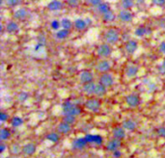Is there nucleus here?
Wrapping results in <instances>:
<instances>
[{"instance_id":"obj_46","label":"nucleus","mask_w":165,"mask_h":158,"mask_svg":"<svg viewBox=\"0 0 165 158\" xmlns=\"http://www.w3.org/2000/svg\"><path fill=\"white\" fill-rule=\"evenodd\" d=\"M113 156H114L115 158H119V157L121 156V152L119 151L118 149H117V150H115V151H114V153H113Z\"/></svg>"},{"instance_id":"obj_36","label":"nucleus","mask_w":165,"mask_h":158,"mask_svg":"<svg viewBox=\"0 0 165 158\" xmlns=\"http://www.w3.org/2000/svg\"><path fill=\"white\" fill-rule=\"evenodd\" d=\"M28 98H29V95L27 94V92H20V95H18V100L21 101V102L25 101V100H27Z\"/></svg>"},{"instance_id":"obj_3","label":"nucleus","mask_w":165,"mask_h":158,"mask_svg":"<svg viewBox=\"0 0 165 158\" xmlns=\"http://www.w3.org/2000/svg\"><path fill=\"white\" fill-rule=\"evenodd\" d=\"M97 53L101 58H108L112 54V48L109 44H102L98 47Z\"/></svg>"},{"instance_id":"obj_5","label":"nucleus","mask_w":165,"mask_h":158,"mask_svg":"<svg viewBox=\"0 0 165 158\" xmlns=\"http://www.w3.org/2000/svg\"><path fill=\"white\" fill-rule=\"evenodd\" d=\"M99 83L102 84L103 86H105L106 88H108L114 84V78L108 72L101 73V75L99 76Z\"/></svg>"},{"instance_id":"obj_27","label":"nucleus","mask_w":165,"mask_h":158,"mask_svg":"<svg viewBox=\"0 0 165 158\" xmlns=\"http://www.w3.org/2000/svg\"><path fill=\"white\" fill-rule=\"evenodd\" d=\"M74 27L77 30H83V29L86 28L87 22H86V20H84V19L78 18V19H76V20L74 21Z\"/></svg>"},{"instance_id":"obj_29","label":"nucleus","mask_w":165,"mask_h":158,"mask_svg":"<svg viewBox=\"0 0 165 158\" xmlns=\"http://www.w3.org/2000/svg\"><path fill=\"white\" fill-rule=\"evenodd\" d=\"M121 6L124 10H129L133 6V0H122Z\"/></svg>"},{"instance_id":"obj_26","label":"nucleus","mask_w":165,"mask_h":158,"mask_svg":"<svg viewBox=\"0 0 165 158\" xmlns=\"http://www.w3.org/2000/svg\"><path fill=\"white\" fill-rule=\"evenodd\" d=\"M69 35H70V31L68 29H60L56 32V38L59 39V40H64V39H66L69 37Z\"/></svg>"},{"instance_id":"obj_34","label":"nucleus","mask_w":165,"mask_h":158,"mask_svg":"<svg viewBox=\"0 0 165 158\" xmlns=\"http://www.w3.org/2000/svg\"><path fill=\"white\" fill-rule=\"evenodd\" d=\"M64 122L69 123V125H72L75 122V116L72 115H64Z\"/></svg>"},{"instance_id":"obj_11","label":"nucleus","mask_w":165,"mask_h":158,"mask_svg":"<svg viewBox=\"0 0 165 158\" xmlns=\"http://www.w3.org/2000/svg\"><path fill=\"white\" fill-rule=\"evenodd\" d=\"M138 71H139V68H138V67H137V66H135V65H128V67L126 68V69H125L126 75L128 77H129V78L136 76Z\"/></svg>"},{"instance_id":"obj_31","label":"nucleus","mask_w":165,"mask_h":158,"mask_svg":"<svg viewBox=\"0 0 165 158\" xmlns=\"http://www.w3.org/2000/svg\"><path fill=\"white\" fill-rule=\"evenodd\" d=\"M10 130L7 128H2L1 129V133H0V138H1V141H5L7 139H9L10 137Z\"/></svg>"},{"instance_id":"obj_18","label":"nucleus","mask_w":165,"mask_h":158,"mask_svg":"<svg viewBox=\"0 0 165 158\" xmlns=\"http://www.w3.org/2000/svg\"><path fill=\"white\" fill-rule=\"evenodd\" d=\"M85 139L88 143H95L97 145H101L102 143V138L99 135H86Z\"/></svg>"},{"instance_id":"obj_15","label":"nucleus","mask_w":165,"mask_h":158,"mask_svg":"<svg viewBox=\"0 0 165 158\" xmlns=\"http://www.w3.org/2000/svg\"><path fill=\"white\" fill-rule=\"evenodd\" d=\"M71 130H72L71 125H69V123L65 122L59 123L58 126H57V131L61 134H68Z\"/></svg>"},{"instance_id":"obj_43","label":"nucleus","mask_w":165,"mask_h":158,"mask_svg":"<svg viewBox=\"0 0 165 158\" xmlns=\"http://www.w3.org/2000/svg\"><path fill=\"white\" fill-rule=\"evenodd\" d=\"M6 119H8V115L4 113V112H1V113H0V121L3 122H5Z\"/></svg>"},{"instance_id":"obj_25","label":"nucleus","mask_w":165,"mask_h":158,"mask_svg":"<svg viewBox=\"0 0 165 158\" xmlns=\"http://www.w3.org/2000/svg\"><path fill=\"white\" fill-rule=\"evenodd\" d=\"M97 9H98V12H99V14L104 15L105 13H107V12L110 11V6H109V4L104 3V2H101V3L99 4V5L97 7Z\"/></svg>"},{"instance_id":"obj_4","label":"nucleus","mask_w":165,"mask_h":158,"mask_svg":"<svg viewBox=\"0 0 165 158\" xmlns=\"http://www.w3.org/2000/svg\"><path fill=\"white\" fill-rule=\"evenodd\" d=\"M85 107L88 110H90L92 112H98L101 109V101L96 98H90V99L86 100Z\"/></svg>"},{"instance_id":"obj_10","label":"nucleus","mask_w":165,"mask_h":158,"mask_svg":"<svg viewBox=\"0 0 165 158\" xmlns=\"http://www.w3.org/2000/svg\"><path fill=\"white\" fill-rule=\"evenodd\" d=\"M137 48H138V44L133 40L128 41L125 44V49L128 54H133L137 50Z\"/></svg>"},{"instance_id":"obj_49","label":"nucleus","mask_w":165,"mask_h":158,"mask_svg":"<svg viewBox=\"0 0 165 158\" xmlns=\"http://www.w3.org/2000/svg\"><path fill=\"white\" fill-rule=\"evenodd\" d=\"M7 158H9V157H7Z\"/></svg>"},{"instance_id":"obj_47","label":"nucleus","mask_w":165,"mask_h":158,"mask_svg":"<svg viewBox=\"0 0 165 158\" xmlns=\"http://www.w3.org/2000/svg\"><path fill=\"white\" fill-rule=\"evenodd\" d=\"M13 151H14V152L16 151V153L20 152V148H18V145H14V146H13Z\"/></svg>"},{"instance_id":"obj_41","label":"nucleus","mask_w":165,"mask_h":158,"mask_svg":"<svg viewBox=\"0 0 165 158\" xmlns=\"http://www.w3.org/2000/svg\"><path fill=\"white\" fill-rule=\"evenodd\" d=\"M88 3L90 4V5L92 6H96V7H98L99 4L101 3V0H87Z\"/></svg>"},{"instance_id":"obj_9","label":"nucleus","mask_w":165,"mask_h":158,"mask_svg":"<svg viewBox=\"0 0 165 158\" xmlns=\"http://www.w3.org/2000/svg\"><path fill=\"white\" fill-rule=\"evenodd\" d=\"M126 102L129 107H137L140 103V98L138 95L131 94L126 98Z\"/></svg>"},{"instance_id":"obj_28","label":"nucleus","mask_w":165,"mask_h":158,"mask_svg":"<svg viewBox=\"0 0 165 158\" xmlns=\"http://www.w3.org/2000/svg\"><path fill=\"white\" fill-rule=\"evenodd\" d=\"M102 17H103V19H104V21H106V22H112L115 20V18H116V15H115V14L110 10L109 12H107V13L103 15Z\"/></svg>"},{"instance_id":"obj_22","label":"nucleus","mask_w":165,"mask_h":158,"mask_svg":"<svg viewBox=\"0 0 165 158\" xmlns=\"http://www.w3.org/2000/svg\"><path fill=\"white\" fill-rule=\"evenodd\" d=\"M149 28H147V27H145V26H140V27H137V28L135 29V31H134V34H135V36L136 37H144L145 35H147L149 34Z\"/></svg>"},{"instance_id":"obj_44","label":"nucleus","mask_w":165,"mask_h":158,"mask_svg":"<svg viewBox=\"0 0 165 158\" xmlns=\"http://www.w3.org/2000/svg\"><path fill=\"white\" fill-rule=\"evenodd\" d=\"M158 26L160 27V28L165 29V17H162V18L159 19L158 20Z\"/></svg>"},{"instance_id":"obj_12","label":"nucleus","mask_w":165,"mask_h":158,"mask_svg":"<svg viewBox=\"0 0 165 158\" xmlns=\"http://www.w3.org/2000/svg\"><path fill=\"white\" fill-rule=\"evenodd\" d=\"M6 31L9 34H16L20 31V26L16 21H9L6 24Z\"/></svg>"},{"instance_id":"obj_33","label":"nucleus","mask_w":165,"mask_h":158,"mask_svg":"<svg viewBox=\"0 0 165 158\" xmlns=\"http://www.w3.org/2000/svg\"><path fill=\"white\" fill-rule=\"evenodd\" d=\"M22 123H23V121H22V119H20V117H14L12 119V121H11V125H12L14 127L20 126Z\"/></svg>"},{"instance_id":"obj_13","label":"nucleus","mask_w":165,"mask_h":158,"mask_svg":"<svg viewBox=\"0 0 165 158\" xmlns=\"http://www.w3.org/2000/svg\"><path fill=\"white\" fill-rule=\"evenodd\" d=\"M121 141L119 140V139L114 138L113 140H111L108 142V144L106 146V149L110 150V151H115V150H117L121 146Z\"/></svg>"},{"instance_id":"obj_48","label":"nucleus","mask_w":165,"mask_h":158,"mask_svg":"<svg viewBox=\"0 0 165 158\" xmlns=\"http://www.w3.org/2000/svg\"><path fill=\"white\" fill-rule=\"evenodd\" d=\"M5 149V145L4 144H1V146H0V152H3Z\"/></svg>"},{"instance_id":"obj_19","label":"nucleus","mask_w":165,"mask_h":158,"mask_svg":"<svg viewBox=\"0 0 165 158\" xmlns=\"http://www.w3.org/2000/svg\"><path fill=\"white\" fill-rule=\"evenodd\" d=\"M27 15H28L27 10L21 8V9H18V10H17L16 12H15L14 17H15V18L20 19V20H23V19L26 18V17H27Z\"/></svg>"},{"instance_id":"obj_1","label":"nucleus","mask_w":165,"mask_h":158,"mask_svg":"<svg viewBox=\"0 0 165 158\" xmlns=\"http://www.w3.org/2000/svg\"><path fill=\"white\" fill-rule=\"evenodd\" d=\"M63 113L64 115H72V116H78L81 113L80 107L72 103L71 101H66L63 104Z\"/></svg>"},{"instance_id":"obj_20","label":"nucleus","mask_w":165,"mask_h":158,"mask_svg":"<svg viewBox=\"0 0 165 158\" xmlns=\"http://www.w3.org/2000/svg\"><path fill=\"white\" fill-rule=\"evenodd\" d=\"M113 136H114V138L119 139V140H122V139L125 138V136H126L125 128L124 127H116V128L113 130Z\"/></svg>"},{"instance_id":"obj_16","label":"nucleus","mask_w":165,"mask_h":158,"mask_svg":"<svg viewBox=\"0 0 165 158\" xmlns=\"http://www.w3.org/2000/svg\"><path fill=\"white\" fill-rule=\"evenodd\" d=\"M107 92V88L105 86H103L102 84L99 83L96 85V89H95V95H97L98 98H101Z\"/></svg>"},{"instance_id":"obj_2","label":"nucleus","mask_w":165,"mask_h":158,"mask_svg":"<svg viewBox=\"0 0 165 158\" xmlns=\"http://www.w3.org/2000/svg\"><path fill=\"white\" fill-rule=\"evenodd\" d=\"M104 40L106 44H115L120 40V35L115 29H108L104 34Z\"/></svg>"},{"instance_id":"obj_24","label":"nucleus","mask_w":165,"mask_h":158,"mask_svg":"<svg viewBox=\"0 0 165 158\" xmlns=\"http://www.w3.org/2000/svg\"><path fill=\"white\" fill-rule=\"evenodd\" d=\"M123 127L126 130L132 131L136 128V123L133 121H131V119H126V121H124V122H123Z\"/></svg>"},{"instance_id":"obj_17","label":"nucleus","mask_w":165,"mask_h":158,"mask_svg":"<svg viewBox=\"0 0 165 158\" xmlns=\"http://www.w3.org/2000/svg\"><path fill=\"white\" fill-rule=\"evenodd\" d=\"M96 85L93 82H90V83H87V84H84L83 86V92H85L86 95H95V89H96Z\"/></svg>"},{"instance_id":"obj_35","label":"nucleus","mask_w":165,"mask_h":158,"mask_svg":"<svg viewBox=\"0 0 165 158\" xmlns=\"http://www.w3.org/2000/svg\"><path fill=\"white\" fill-rule=\"evenodd\" d=\"M21 3V0H6V4L10 7H17Z\"/></svg>"},{"instance_id":"obj_42","label":"nucleus","mask_w":165,"mask_h":158,"mask_svg":"<svg viewBox=\"0 0 165 158\" xmlns=\"http://www.w3.org/2000/svg\"><path fill=\"white\" fill-rule=\"evenodd\" d=\"M157 134H158V136L165 138V127H160L157 129Z\"/></svg>"},{"instance_id":"obj_8","label":"nucleus","mask_w":165,"mask_h":158,"mask_svg":"<svg viewBox=\"0 0 165 158\" xmlns=\"http://www.w3.org/2000/svg\"><path fill=\"white\" fill-rule=\"evenodd\" d=\"M133 15L128 10H121L118 14V18L123 22H129L132 20Z\"/></svg>"},{"instance_id":"obj_32","label":"nucleus","mask_w":165,"mask_h":158,"mask_svg":"<svg viewBox=\"0 0 165 158\" xmlns=\"http://www.w3.org/2000/svg\"><path fill=\"white\" fill-rule=\"evenodd\" d=\"M47 139L48 141H51L53 143H56V142H58L59 141V139H60V136L57 133H54V132H52V133H49L47 135Z\"/></svg>"},{"instance_id":"obj_23","label":"nucleus","mask_w":165,"mask_h":158,"mask_svg":"<svg viewBox=\"0 0 165 158\" xmlns=\"http://www.w3.org/2000/svg\"><path fill=\"white\" fill-rule=\"evenodd\" d=\"M22 151H23L26 155H32V154H34L36 151V146L34 144H27L23 146Z\"/></svg>"},{"instance_id":"obj_45","label":"nucleus","mask_w":165,"mask_h":158,"mask_svg":"<svg viewBox=\"0 0 165 158\" xmlns=\"http://www.w3.org/2000/svg\"><path fill=\"white\" fill-rule=\"evenodd\" d=\"M159 51H160L161 53L165 54V41H163V42H160V44H159Z\"/></svg>"},{"instance_id":"obj_7","label":"nucleus","mask_w":165,"mask_h":158,"mask_svg":"<svg viewBox=\"0 0 165 158\" xmlns=\"http://www.w3.org/2000/svg\"><path fill=\"white\" fill-rule=\"evenodd\" d=\"M93 78H94V75L90 71H83L79 74V80L83 85L93 82Z\"/></svg>"},{"instance_id":"obj_37","label":"nucleus","mask_w":165,"mask_h":158,"mask_svg":"<svg viewBox=\"0 0 165 158\" xmlns=\"http://www.w3.org/2000/svg\"><path fill=\"white\" fill-rule=\"evenodd\" d=\"M79 0H67V4L72 8H75L79 5Z\"/></svg>"},{"instance_id":"obj_40","label":"nucleus","mask_w":165,"mask_h":158,"mask_svg":"<svg viewBox=\"0 0 165 158\" xmlns=\"http://www.w3.org/2000/svg\"><path fill=\"white\" fill-rule=\"evenodd\" d=\"M158 71L161 74H165V59L162 61V63L158 67Z\"/></svg>"},{"instance_id":"obj_38","label":"nucleus","mask_w":165,"mask_h":158,"mask_svg":"<svg viewBox=\"0 0 165 158\" xmlns=\"http://www.w3.org/2000/svg\"><path fill=\"white\" fill-rule=\"evenodd\" d=\"M152 3L157 7H164L165 6V0H152Z\"/></svg>"},{"instance_id":"obj_39","label":"nucleus","mask_w":165,"mask_h":158,"mask_svg":"<svg viewBox=\"0 0 165 158\" xmlns=\"http://www.w3.org/2000/svg\"><path fill=\"white\" fill-rule=\"evenodd\" d=\"M60 26H61V22L57 21V20H52L51 21V28L53 30H59Z\"/></svg>"},{"instance_id":"obj_6","label":"nucleus","mask_w":165,"mask_h":158,"mask_svg":"<svg viewBox=\"0 0 165 158\" xmlns=\"http://www.w3.org/2000/svg\"><path fill=\"white\" fill-rule=\"evenodd\" d=\"M110 68H111V64H110V62L107 60L99 61L97 64V66H96V69L101 73L108 72L110 71Z\"/></svg>"},{"instance_id":"obj_14","label":"nucleus","mask_w":165,"mask_h":158,"mask_svg":"<svg viewBox=\"0 0 165 158\" xmlns=\"http://www.w3.org/2000/svg\"><path fill=\"white\" fill-rule=\"evenodd\" d=\"M47 8L49 11H52V12H56V11H60L62 10L63 8V4L59 0H52L51 2L48 3Z\"/></svg>"},{"instance_id":"obj_30","label":"nucleus","mask_w":165,"mask_h":158,"mask_svg":"<svg viewBox=\"0 0 165 158\" xmlns=\"http://www.w3.org/2000/svg\"><path fill=\"white\" fill-rule=\"evenodd\" d=\"M61 26H62V28L64 29L70 30L72 27V22L69 18H63L62 20H61Z\"/></svg>"},{"instance_id":"obj_21","label":"nucleus","mask_w":165,"mask_h":158,"mask_svg":"<svg viewBox=\"0 0 165 158\" xmlns=\"http://www.w3.org/2000/svg\"><path fill=\"white\" fill-rule=\"evenodd\" d=\"M88 144V142L86 141V139L85 137L84 138H79V139H76V140L72 143V146H74V149H83L84 146H85L86 145Z\"/></svg>"}]
</instances>
